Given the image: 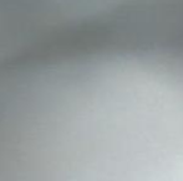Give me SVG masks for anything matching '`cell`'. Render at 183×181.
I'll use <instances>...</instances> for the list:
<instances>
[{"label":"cell","instance_id":"6da1fadb","mask_svg":"<svg viewBox=\"0 0 183 181\" xmlns=\"http://www.w3.org/2000/svg\"><path fill=\"white\" fill-rule=\"evenodd\" d=\"M0 159H4V158H0ZM6 160H12V159H6ZM15 161H20V160H15ZM24 162H29V161H24ZM33 164H37V162H33ZM42 165V164H41Z\"/></svg>","mask_w":183,"mask_h":181}]
</instances>
